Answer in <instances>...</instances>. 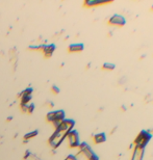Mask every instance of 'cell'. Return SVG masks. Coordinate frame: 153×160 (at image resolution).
<instances>
[{"instance_id": "4fadbf2b", "label": "cell", "mask_w": 153, "mask_h": 160, "mask_svg": "<svg viewBox=\"0 0 153 160\" xmlns=\"http://www.w3.org/2000/svg\"><path fill=\"white\" fill-rule=\"evenodd\" d=\"M65 160H78V159H77L76 156H74V155H69Z\"/></svg>"}, {"instance_id": "277c9868", "label": "cell", "mask_w": 153, "mask_h": 160, "mask_svg": "<svg viewBox=\"0 0 153 160\" xmlns=\"http://www.w3.org/2000/svg\"><path fill=\"white\" fill-rule=\"evenodd\" d=\"M69 145L71 148H78L80 145V139H79V134L76 130H71L68 133L67 137Z\"/></svg>"}, {"instance_id": "9a60e30c", "label": "cell", "mask_w": 153, "mask_h": 160, "mask_svg": "<svg viewBox=\"0 0 153 160\" xmlns=\"http://www.w3.org/2000/svg\"><path fill=\"white\" fill-rule=\"evenodd\" d=\"M152 11H153V5H152Z\"/></svg>"}, {"instance_id": "9c48e42d", "label": "cell", "mask_w": 153, "mask_h": 160, "mask_svg": "<svg viewBox=\"0 0 153 160\" xmlns=\"http://www.w3.org/2000/svg\"><path fill=\"white\" fill-rule=\"evenodd\" d=\"M55 50V46L54 44H51V45H47V46H44L43 48V52H44V55L46 57H50L52 55V53L54 52Z\"/></svg>"}, {"instance_id": "30bf717a", "label": "cell", "mask_w": 153, "mask_h": 160, "mask_svg": "<svg viewBox=\"0 0 153 160\" xmlns=\"http://www.w3.org/2000/svg\"><path fill=\"white\" fill-rule=\"evenodd\" d=\"M93 139H94V142L95 144H102L106 140V135L105 133L101 132V133H97L93 136Z\"/></svg>"}, {"instance_id": "8992f818", "label": "cell", "mask_w": 153, "mask_h": 160, "mask_svg": "<svg viewBox=\"0 0 153 160\" xmlns=\"http://www.w3.org/2000/svg\"><path fill=\"white\" fill-rule=\"evenodd\" d=\"M144 154H145V149L133 147L130 160H143L144 159Z\"/></svg>"}, {"instance_id": "52a82bcc", "label": "cell", "mask_w": 153, "mask_h": 160, "mask_svg": "<svg viewBox=\"0 0 153 160\" xmlns=\"http://www.w3.org/2000/svg\"><path fill=\"white\" fill-rule=\"evenodd\" d=\"M110 1H105V0H87L84 2V5L87 6H98V5H102V4H106L109 3Z\"/></svg>"}, {"instance_id": "7c38bea8", "label": "cell", "mask_w": 153, "mask_h": 160, "mask_svg": "<svg viewBox=\"0 0 153 160\" xmlns=\"http://www.w3.org/2000/svg\"><path fill=\"white\" fill-rule=\"evenodd\" d=\"M38 134V131H32V132H29V133H27L26 135H24V139H29V138H31V137H33V136H36V135Z\"/></svg>"}, {"instance_id": "ba28073f", "label": "cell", "mask_w": 153, "mask_h": 160, "mask_svg": "<svg viewBox=\"0 0 153 160\" xmlns=\"http://www.w3.org/2000/svg\"><path fill=\"white\" fill-rule=\"evenodd\" d=\"M84 49V45L81 43H75V44H71L68 48L69 52H81L82 50Z\"/></svg>"}, {"instance_id": "8fae6325", "label": "cell", "mask_w": 153, "mask_h": 160, "mask_svg": "<svg viewBox=\"0 0 153 160\" xmlns=\"http://www.w3.org/2000/svg\"><path fill=\"white\" fill-rule=\"evenodd\" d=\"M115 64H111V62H105V64L102 65V69L106 70V71H113V70H115Z\"/></svg>"}, {"instance_id": "5b68a950", "label": "cell", "mask_w": 153, "mask_h": 160, "mask_svg": "<svg viewBox=\"0 0 153 160\" xmlns=\"http://www.w3.org/2000/svg\"><path fill=\"white\" fill-rule=\"evenodd\" d=\"M108 24L110 26H118V27H122L126 24V19L125 17L120 14H115L109 18Z\"/></svg>"}, {"instance_id": "7a4b0ae2", "label": "cell", "mask_w": 153, "mask_h": 160, "mask_svg": "<svg viewBox=\"0 0 153 160\" xmlns=\"http://www.w3.org/2000/svg\"><path fill=\"white\" fill-rule=\"evenodd\" d=\"M151 138H152V133L150 131L142 130L138 134V136L135 137V139L133 140V147L145 149L146 145L149 144V142L151 140Z\"/></svg>"}, {"instance_id": "5bb4252c", "label": "cell", "mask_w": 153, "mask_h": 160, "mask_svg": "<svg viewBox=\"0 0 153 160\" xmlns=\"http://www.w3.org/2000/svg\"><path fill=\"white\" fill-rule=\"evenodd\" d=\"M51 88H52L53 93H55V94H58V93H59V88H58V87H57V86L53 85L52 87H51Z\"/></svg>"}, {"instance_id": "6da1fadb", "label": "cell", "mask_w": 153, "mask_h": 160, "mask_svg": "<svg viewBox=\"0 0 153 160\" xmlns=\"http://www.w3.org/2000/svg\"><path fill=\"white\" fill-rule=\"evenodd\" d=\"M75 125V122L70 118H65L59 126L55 129V132L52 134V136L49 138V144L52 148H57L63 142V140L67 137L68 133L73 130V127Z\"/></svg>"}, {"instance_id": "3957f363", "label": "cell", "mask_w": 153, "mask_h": 160, "mask_svg": "<svg viewBox=\"0 0 153 160\" xmlns=\"http://www.w3.org/2000/svg\"><path fill=\"white\" fill-rule=\"evenodd\" d=\"M78 148H79V153L84 155V157L87 160H99L98 155L92 150V148L87 142H80Z\"/></svg>"}]
</instances>
